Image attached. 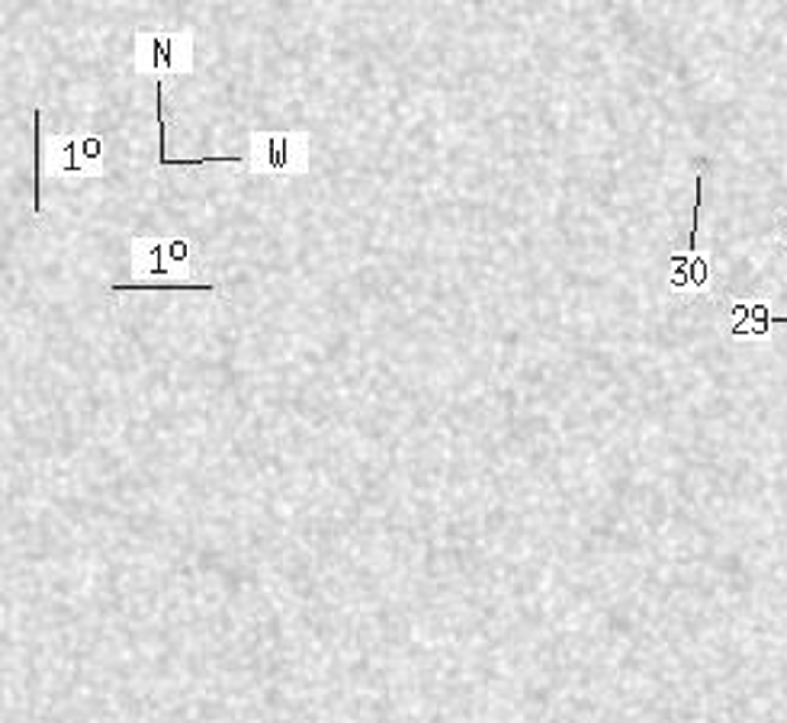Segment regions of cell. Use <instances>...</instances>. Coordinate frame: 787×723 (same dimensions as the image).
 I'll use <instances>...</instances> for the list:
<instances>
[{
  "label": "cell",
  "mask_w": 787,
  "mask_h": 723,
  "mask_svg": "<svg viewBox=\"0 0 787 723\" xmlns=\"http://www.w3.org/2000/svg\"><path fill=\"white\" fill-rule=\"evenodd\" d=\"M199 251L187 235H132L129 280L132 284H197Z\"/></svg>",
  "instance_id": "obj_1"
},
{
  "label": "cell",
  "mask_w": 787,
  "mask_h": 723,
  "mask_svg": "<svg viewBox=\"0 0 787 723\" xmlns=\"http://www.w3.org/2000/svg\"><path fill=\"white\" fill-rule=\"evenodd\" d=\"M110 145L91 129H64L39 135V174L52 180H93L107 178Z\"/></svg>",
  "instance_id": "obj_2"
},
{
  "label": "cell",
  "mask_w": 787,
  "mask_h": 723,
  "mask_svg": "<svg viewBox=\"0 0 787 723\" xmlns=\"http://www.w3.org/2000/svg\"><path fill=\"white\" fill-rule=\"evenodd\" d=\"M193 45L197 36L190 26H139L132 33V72L149 81L190 78L197 68Z\"/></svg>",
  "instance_id": "obj_3"
},
{
  "label": "cell",
  "mask_w": 787,
  "mask_h": 723,
  "mask_svg": "<svg viewBox=\"0 0 787 723\" xmlns=\"http://www.w3.org/2000/svg\"><path fill=\"white\" fill-rule=\"evenodd\" d=\"M245 164L254 178H302L312 168V139L302 129H254Z\"/></svg>",
  "instance_id": "obj_4"
},
{
  "label": "cell",
  "mask_w": 787,
  "mask_h": 723,
  "mask_svg": "<svg viewBox=\"0 0 787 723\" xmlns=\"http://www.w3.org/2000/svg\"><path fill=\"white\" fill-rule=\"evenodd\" d=\"M710 280H714V264L710 255L697 248H688V255H675L672 267H668V290L675 296H695V293H707Z\"/></svg>",
  "instance_id": "obj_5"
},
{
  "label": "cell",
  "mask_w": 787,
  "mask_h": 723,
  "mask_svg": "<svg viewBox=\"0 0 787 723\" xmlns=\"http://www.w3.org/2000/svg\"><path fill=\"white\" fill-rule=\"evenodd\" d=\"M772 325H787V319L772 315L765 305H733V338H765Z\"/></svg>",
  "instance_id": "obj_6"
},
{
  "label": "cell",
  "mask_w": 787,
  "mask_h": 723,
  "mask_svg": "<svg viewBox=\"0 0 787 723\" xmlns=\"http://www.w3.org/2000/svg\"><path fill=\"white\" fill-rule=\"evenodd\" d=\"M784 241H787V222H784Z\"/></svg>",
  "instance_id": "obj_7"
}]
</instances>
